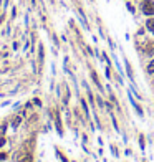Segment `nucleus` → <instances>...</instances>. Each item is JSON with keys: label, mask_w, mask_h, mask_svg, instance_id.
Masks as SVG:
<instances>
[{"label": "nucleus", "mask_w": 154, "mask_h": 162, "mask_svg": "<svg viewBox=\"0 0 154 162\" xmlns=\"http://www.w3.org/2000/svg\"><path fill=\"white\" fill-rule=\"evenodd\" d=\"M141 9H143V13L144 15L151 17V15H154V2H152V0H143Z\"/></svg>", "instance_id": "1"}, {"label": "nucleus", "mask_w": 154, "mask_h": 162, "mask_svg": "<svg viewBox=\"0 0 154 162\" xmlns=\"http://www.w3.org/2000/svg\"><path fill=\"white\" fill-rule=\"evenodd\" d=\"M146 28H148V30L154 35V18H149L148 22H146Z\"/></svg>", "instance_id": "2"}, {"label": "nucleus", "mask_w": 154, "mask_h": 162, "mask_svg": "<svg viewBox=\"0 0 154 162\" xmlns=\"http://www.w3.org/2000/svg\"><path fill=\"white\" fill-rule=\"evenodd\" d=\"M146 70H148L149 75H154V60H151V61L148 63V68H146Z\"/></svg>", "instance_id": "3"}, {"label": "nucleus", "mask_w": 154, "mask_h": 162, "mask_svg": "<svg viewBox=\"0 0 154 162\" xmlns=\"http://www.w3.org/2000/svg\"><path fill=\"white\" fill-rule=\"evenodd\" d=\"M126 71H128V76H129V78H131V79H133V70H131V66H129L128 63H126Z\"/></svg>", "instance_id": "4"}, {"label": "nucleus", "mask_w": 154, "mask_h": 162, "mask_svg": "<svg viewBox=\"0 0 154 162\" xmlns=\"http://www.w3.org/2000/svg\"><path fill=\"white\" fill-rule=\"evenodd\" d=\"M20 121H22V116H18V117H17V119H15V121H13V124H12V126H13V127H17V126H18V124H20Z\"/></svg>", "instance_id": "5"}, {"label": "nucleus", "mask_w": 154, "mask_h": 162, "mask_svg": "<svg viewBox=\"0 0 154 162\" xmlns=\"http://www.w3.org/2000/svg\"><path fill=\"white\" fill-rule=\"evenodd\" d=\"M96 103H98V106L103 108V101H101V98H96Z\"/></svg>", "instance_id": "6"}, {"label": "nucleus", "mask_w": 154, "mask_h": 162, "mask_svg": "<svg viewBox=\"0 0 154 162\" xmlns=\"http://www.w3.org/2000/svg\"><path fill=\"white\" fill-rule=\"evenodd\" d=\"M128 9H129V12H134V7H133L131 3H128Z\"/></svg>", "instance_id": "7"}, {"label": "nucleus", "mask_w": 154, "mask_h": 162, "mask_svg": "<svg viewBox=\"0 0 154 162\" xmlns=\"http://www.w3.org/2000/svg\"><path fill=\"white\" fill-rule=\"evenodd\" d=\"M5 157H7V154H0V160H3Z\"/></svg>", "instance_id": "8"}, {"label": "nucleus", "mask_w": 154, "mask_h": 162, "mask_svg": "<svg viewBox=\"0 0 154 162\" xmlns=\"http://www.w3.org/2000/svg\"><path fill=\"white\" fill-rule=\"evenodd\" d=\"M3 144H5V139H0V147H2Z\"/></svg>", "instance_id": "9"}]
</instances>
